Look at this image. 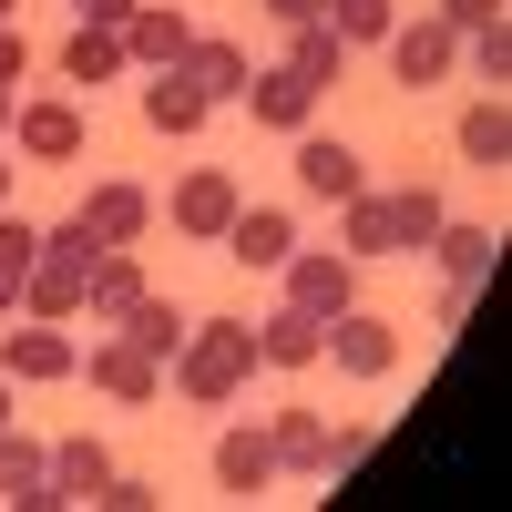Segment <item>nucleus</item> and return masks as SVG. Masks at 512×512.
<instances>
[{
    "label": "nucleus",
    "instance_id": "5",
    "mask_svg": "<svg viewBox=\"0 0 512 512\" xmlns=\"http://www.w3.org/2000/svg\"><path fill=\"white\" fill-rule=\"evenodd\" d=\"M82 379H93L103 400H123V410H154V400H164V359H144L134 338H123V328L103 338L93 359H82Z\"/></svg>",
    "mask_w": 512,
    "mask_h": 512
},
{
    "label": "nucleus",
    "instance_id": "28",
    "mask_svg": "<svg viewBox=\"0 0 512 512\" xmlns=\"http://www.w3.org/2000/svg\"><path fill=\"white\" fill-rule=\"evenodd\" d=\"M62 72L93 93V82H113L123 72V31H93V21H72V41H62Z\"/></svg>",
    "mask_w": 512,
    "mask_h": 512
},
{
    "label": "nucleus",
    "instance_id": "17",
    "mask_svg": "<svg viewBox=\"0 0 512 512\" xmlns=\"http://www.w3.org/2000/svg\"><path fill=\"white\" fill-rule=\"evenodd\" d=\"M175 72L195 82L205 103H246V82H256V62H246V41H195V52H185Z\"/></svg>",
    "mask_w": 512,
    "mask_h": 512
},
{
    "label": "nucleus",
    "instance_id": "41",
    "mask_svg": "<svg viewBox=\"0 0 512 512\" xmlns=\"http://www.w3.org/2000/svg\"><path fill=\"white\" fill-rule=\"evenodd\" d=\"M0 11H11V0H0Z\"/></svg>",
    "mask_w": 512,
    "mask_h": 512
},
{
    "label": "nucleus",
    "instance_id": "23",
    "mask_svg": "<svg viewBox=\"0 0 512 512\" xmlns=\"http://www.w3.org/2000/svg\"><path fill=\"white\" fill-rule=\"evenodd\" d=\"M441 185H400L390 195V256H431V236H441Z\"/></svg>",
    "mask_w": 512,
    "mask_h": 512
},
{
    "label": "nucleus",
    "instance_id": "4",
    "mask_svg": "<svg viewBox=\"0 0 512 512\" xmlns=\"http://www.w3.org/2000/svg\"><path fill=\"white\" fill-rule=\"evenodd\" d=\"M277 277H287V308H308V318L359 308V256H338V246H297Z\"/></svg>",
    "mask_w": 512,
    "mask_h": 512
},
{
    "label": "nucleus",
    "instance_id": "18",
    "mask_svg": "<svg viewBox=\"0 0 512 512\" xmlns=\"http://www.w3.org/2000/svg\"><path fill=\"white\" fill-rule=\"evenodd\" d=\"M11 134H21L31 164H72V154H82V113H72V103H21Z\"/></svg>",
    "mask_w": 512,
    "mask_h": 512
},
{
    "label": "nucleus",
    "instance_id": "7",
    "mask_svg": "<svg viewBox=\"0 0 512 512\" xmlns=\"http://www.w3.org/2000/svg\"><path fill=\"white\" fill-rule=\"evenodd\" d=\"M195 52V21L175 11V0H134V21H123V62H144V72H175Z\"/></svg>",
    "mask_w": 512,
    "mask_h": 512
},
{
    "label": "nucleus",
    "instance_id": "31",
    "mask_svg": "<svg viewBox=\"0 0 512 512\" xmlns=\"http://www.w3.org/2000/svg\"><path fill=\"white\" fill-rule=\"evenodd\" d=\"M338 41H349V52H359V41H390V21H400V0H328V11H318Z\"/></svg>",
    "mask_w": 512,
    "mask_h": 512
},
{
    "label": "nucleus",
    "instance_id": "11",
    "mask_svg": "<svg viewBox=\"0 0 512 512\" xmlns=\"http://www.w3.org/2000/svg\"><path fill=\"white\" fill-rule=\"evenodd\" d=\"M318 359H328V318H308V308L256 318V369H318Z\"/></svg>",
    "mask_w": 512,
    "mask_h": 512
},
{
    "label": "nucleus",
    "instance_id": "19",
    "mask_svg": "<svg viewBox=\"0 0 512 512\" xmlns=\"http://www.w3.org/2000/svg\"><path fill=\"white\" fill-rule=\"evenodd\" d=\"M103 482H113V451H103L93 431L52 441V502H103Z\"/></svg>",
    "mask_w": 512,
    "mask_h": 512
},
{
    "label": "nucleus",
    "instance_id": "30",
    "mask_svg": "<svg viewBox=\"0 0 512 512\" xmlns=\"http://www.w3.org/2000/svg\"><path fill=\"white\" fill-rule=\"evenodd\" d=\"M338 236H349L338 256H390V195H349L338 205Z\"/></svg>",
    "mask_w": 512,
    "mask_h": 512
},
{
    "label": "nucleus",
    "instance_id": "29",
    "mask_svg": "<svg viewBox=\"0 0 512 512\" xmlns=\"http://www.w3.org/2000/svg\"><path fill=\"white\" fill-rule=\"evenodd\" d=\"M31 256H41V226H21L11 205H0V318L21 308V287H31Z\"/></svg>",
    "mask_w": 512,
    "mask_h": 512
},
{
    "label": "nucleus",
    "instance_id": "1",
    "mask_svg": "<svg viewBox=\"0 0 512 512\" xmlns=\"http://www.w3.org/2000/svg\"><path fill=\"white\" fill-rule=\"evenodd\" d=\"M246 379H256V318H195L175 349V390L195 410H226Z\"/></svg>",
    "mask_w": 512,
    "mask_h": 512
},
{
    "label": "nucleus",
    "instance_id": "26",
    "mask_svg": "<svg viewBox=\"0 0 512 512\" xmlns=\"http://www.w3.org/2000/svg\"><path fill=\"white\" fill-rule=\"evenodd\" d=\"M216 482H226L236 502H246V492H267V482H277V451H267V431H226V441H216Z\"/></svg>",
    "mask_w": 512,
    "mask_h": 512
},
{
    "label": "nucleus",
    "instance_id": "24",
    "mask_svg": "<svg viewBox=\"0 0 512 512\" xmlns=\"http://www.w3.org/2000/svg\"><path fill=\"white\" fill-rule=\"evenodd\" d=\"M287 72L308 82V93H328V82L349 72V41H338L328 21H297V31H287Z\"/></svg>",
    "mask_w": 512,
    "mask_h": 512
},
{
    "label": "nucleus",
    "instance_id": "35",
    "mask_svg": "<svg viewBox=\"0 0 512 512\" xmlns=\"http://www.w3.org/2000/svg\"><path fill=\"white\" fill-rule=\"evenodd\" d=\"M144 502H164V492L134 482V472H113V482H103V512H144Z\"/></svg>",
    "mask_w": 512,
    "mask_h": 512
},
{
    "label": "nucleus",
    "instance_id": "14",
    "mask_svg": "<svg viewBox=\"0 0 512 512\" xmlns=\"http://www.w3.org/2000/svg\"><path fill=\"white\" fill-rule=\"evenodd\" d=\"M246 113L267 123V134H308V123H318V93L277 62V72H256V82H246Z\"/></svg>",
    "mask_w": 512,
    "mask_h": 512
},
{
    "label": "nucleus",
    "instance_id": "3",
    "mask_svg": "<svg viewBox=\"0 0 512 512\" xmlns=\"http://www.w3.org/2000/svg\"><path fill=\"white\" fill-rule=\"evenodd\" d=\"M431 256H441V328H461V318H472V297H482V277H492V256H502V236H492V226H451V216H441Z\"/></svg>",
    "mask_w": 512,
    "mask_h": 512
},
{
    "label": "nucleus",
    "instance_id": "27",
    "mask_svg": "<svg viewBox=\"0 0 512 512\" xmlns=\"http://www.w3.org/2000/svg\"><path fill=\"white\" fill-rule=\"evenodd\" d=\"M461 164H482V175H492V164H512V113H502V93L492 103H472V113H461Z\"/></svg>",
    "mask_w": 512,
    "mask_h": 512
},
{
    "label": "nucleus",
    "instance_id": "15",
    "mask_svg": "<svg viewBox=\"0 0 512 512\" xmlns=\"http://www.w3.org/2000/svg\"><path fill=\"white\" fill-rule=\"evenodd\" d=\"M205 113H216V103H205L185 72H154V82H144V134L185 144V134H205Z\"/></svg>",
    "mask_w": 512,
    "mask_h": 512
},
{
    "label": "nucleus",
    "instance_id": "20",
    "mask_svg": "<svg viewBox=\"0 0 512 512\" xmlns=\"http://www.w3.org/2000/svg\"><path fill=\"white\" fill-rule=\"evenodd\" d=\"M185 328H195V318H185V308H175V297H164V287H144L134 308H123V338H134L144 359H164V369H175V349H185Z\"/></svg>",
    "mask_w": 512,
    "mask_h": 512
},
{
    "label": "nucleus",
    "instance_id": "38",
    "mask_svg": "<svg viewBox=\"0 0 512 512\" xmlns=\"http://www.w3.org/2000/svg\"><path fill=\"white\" fill-rule=\"evenodd\" d=\"M11 113H21V103H11V82H0V123H11Z\"/></svg>",
    "mask_w": 512,
    "mask_h": 512
},
{
    "label": "nucleus",
    "instance_id": "9",
    "mask_svg": "<svg viewBox=\"0 0 512 512\" xmlns=\"http://www.w3.org/2000/svg\"><path fill=\"white\" fill-rule=\"evenodd\" d=\"M236 267H256V277H277L287 256H297V216H277V205H236V226L216 236Z\"/></svg>",
    "mask_w": 512,
    "mask_h": 512
},
{
    "label": "nucleus",
    "instance_id": "37",
    "mask_svg": "<svg viewBox=\"0 0 512 512\" xmlns=\"http://www.w3.org/2000/svg\"><path fill=\"white\" fill-rule=\"evenodd\" d=\"M318 11H328V0H267V21H277V31H297V21H318Z\"/></svg>",
    "mask_w": 512,
    "mask_h": 512
},
{
    "label": "nucleus",
    "instance_id": "13",
    "mask_svg": "<svg viewBox=\"0 0 512 512\" xmlns=\"http://www.w3.org/2000/svg\"><path fill=\"white\" fill-rule=\"evenodd\" d=\"M236 205H246V195H236V175L195 164V175L175 185V226H185V236H226V226H236Z\"/></svg>",
    "mask_w": 512,
    "mask_h": 512
},
{
    "label": "nucleus",
    "instance_id": "10",
    "mask_svg": "<svg viewBox=\"0 0 512 512\" xmlns=\"http://www.w3.org/2000/svg\"><path fill=\"white\" fill-rule=\"evenodd\" d=\"M461 62V31L451 21H431V11H420V21H390V72L410 82V93H420V82H441Z\"/></svg>",
    "mask_w": 512,
    "mask_h": 512
},
{
    "label": "nucleus",
    "instance_id": "21",
    "mask_svg": "<svg viewBox=\"0 0 512 512\" xmlns=\"http://www.w3.org/2000/svg\"><path fill=\"white\" fill-rule=\"evenodd\" d=\"M0 502H11V512H52V451H41V441L0 431Z\"/></svg>",
    "mask_w": 512,
    "mask_h": 512
},
{
    "label": "nucleus",
    "instance_id": "33",
    "mask_svg": "<svg viewBox=\"0 0 512 512\" xmlns=\"http://www.w3.org/2000/svg\"><path fill=\"white\" fill-rule=\"evenodd\" d=\"M461 52H472V72L492 82V93L512 82V31H502V21H492V31H472V41H461Z\"/></svg>",
    "mask_w": 512,
    "mask_h": 512
},
{
    "label": "nucleus",
    "instance_id": "40",
    "mask_svg": "<svg viewBox=\"0 0 512 512\" xmlns=\"http://www.w3.org/2000/svg\"><path fill=\"white\" fill-rule=\"evenodd\" d=\"M0 205H11V175H0Z\"/></svg>",
    "mask_w": 512,
    "mask_h": 512
},
{
    "label": "nucleus",
    "instance_id": "39",
    "mask_svg": "<svg viewBox=\"0 0 512 512\" xmlns=\"http://www.w3.org/2000/svg\"><path fill=\"white\" fill-rule=\"evenodd\" d=\"M0 431H11V390H0Z\"/></svg>",
    "mask_w": 512,
    "mask_h": 512
},
{
    "label": "nucleus",
    "instance_id": "22",
    "mask_svg": "<svg viewBox=\"0 0 512 512\" xmlns=\"http://www.w3.org/2000/svg\"><path fill=\"white\" fill-rule=\"evenodd\" d=\"M267 451H277V472L318 482V461H328V420H318V410H277V420H267Z\"/></svg>",
    "mask_w": 512,
    "mask_h": 512
},
{
    "label": "nucleus",
    "instance_id": "6",
    "mask_svg": "<svg viewBox=\"0 0 512 512\" xmlns=\"http://www.w3.org/2000/svg\"><path fill=\"white\" fill-rule=\"evenodd\" d=\"M328 359L349 369V379H390V369H400V328L369 318V308H338V318H328Z\"/></svg>",
    "mask_w": 512,
    "mask_h": 512
},
{
    "label": "nucleus",
    "instance_id": "8",
    "mask_svg": "<svg viewBox=\"0 0 512 512\" xmlns=\"http://www.w3.org/2000/svg\"><path fill=\"white\" fill-rule=\"evenodd\" d=\"M297 195H318V205H349V195H369V175H359V154L338 144V134H297Z\"/></svg>",
    "mask_w": 512,
    "mask_h": 512
},
{
    "label": "nucleus",
    "instance_id": "2",
    "mask_svg": "<svg viewBox=\"0 0 512 512\" xmlns=\"http://www.w3.org/2000/svg\"><path fill=\"white\" fill-rule=\"evenodd\" d=\"M93 267H103V236L82 226V216H62L52 236H41V256H31V287H21V308L31 318H82V287H93Z\"/></svg>",
    "mask_w": 512,
    "mask_h": 512
},
{
    "label": "nucleus",
    "instance_id": "25",
    "mask_svg": "<svg viewBox=\"0 0 512 512\" xmlns=\"http://www.w3.org/2000/svg\"><path fill=\"white\" fill-rule=\"evenodd\" d=\"M144 287H154V277L134 267V256H123V246H103V267H93V287H82V308H93L103 328H123V308H134Z\"/></svg>",
    "mask_w": 512,
    "mask_h": 512
},
{
    "label": "nucleus",
    "instance_id": "32",
    "mask_svg": "<svg viewBox=\"0 0 512 512\" xmlns=\"http://www.w3.org/2000/svg\"><path fill=\"white\" fill-rule=\"evenodd\" d=\"M369 451H379V431H369V420H338V431H328V461H318V482H349Z\"/></svg>",
    "mask_w": 512,
    "mask_h": 512
},
{
    "label": "nucleus",
    "instance_id": "16",
    "mask_svg": "<svg viewBox=\"0 0 512 512\" xmlns=\"http://www.w3.org/2000/svg\"><path fill=\"white\" fill-rule=\"evenodd\" d=\"M72 216H82V226H93L103 246H134V236L154 226V195H144V185H93V195H82V205H72Z\"/></svg>",
    "mask_w": 512,
    "mask_h": 512
},
{
    "label": "nucleus",
    "instance_id": "12",
    "mask_svg": "<svg viewBox=\"0 0 512 512\" xmlns=\"http://www.w3.org/2000/svg\"><path fill=\"white\" fill-rule=\"evenodd\" d=\"M72 369H82V349H72V338H62L52 318L0 338V379H72Z\"/></svg>",
    "mask_w": 512,
    "mask_h": 512
},
{
    "label": "nucleus",
    "instance_id": "34",
    "mask_svg": "<svg viewBox=\"0 0 512 512\" xmlns=\"http://www.w3.org/2000/svg\"><path fill=\"white\" fill-rule=\"evenodd\" d=\"M431 21H451L461 41H472V31H492V21H502V0H441V11H431Z\"/></svg>",
    "mask_w": 512,
    "mask_h": 512
},
{
    "label": "nucleus",
    "instance_id": "36",
    "mask_svg": "<svg viewBox=\"0 0 512 512\" xmlns=\"http://www.w3.org/2000/svg\"><path fill=\"white\" fill-rule=\"evenodd\" d=\"M72 11L93 21V31H123V21H134V0H72Z\"/></svg>",
    "mask_w": 512,
    "mask_h": 512
}]
</instances>
